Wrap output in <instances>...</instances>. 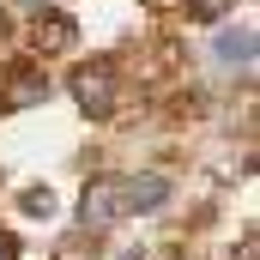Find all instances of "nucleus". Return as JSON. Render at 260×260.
Returning a JSON list of instances; mask_svg holds the SVG:
<instances>
[{
  "mask_svg": "<svg viewBox=\"0 0 260 260\" xmlns=\"http://www.w3.org/2000/svg\"><path fill=\"white\" fill-rule=\"evenodd\" d=\"M115 218H127V188H121V176H103V182H91L85 200H79V224L85 230H103Z\"/></svg>",
  "mask_w": 260,
  "mask_h": 260,
  "instance_id": "f257e3e1",
  "label": "nucleus"
},
{
  "mask_svg": "<svg viewBox=\"0 0 260 260\" xmlns=\"http://www.w3.org/2000/svg\"><path fill=\"white\" fill-rule=\"evenodd\" d=\"M73 97H79V109L109 115V103H115V67H109V61L79 67V73H73Z\"/></svg>",
  "mask_w": 260,
  "mask_h": 260,
  "instance_id": "f03ea898",
  "label": "nucleus"
},
{
  "mask_svg": "<svg viewBox=\"0 0 260 260\" xmlns=\"http://www.w3.org/2000/svg\"><path fill=\"white\" fill-rule=\"evenodd\" d=\"M30 37H37V55H67V49L79 43V24H73L67 12H43Z\"/></svg>",
  "mask_w": 260,
  "mask_h": 260,
  "instance_id": "7ed1b4c3",
  "label": "nucleus"
},
{
  "mask_svg": "<svg viewBox=\"0 0 260 260\" xmlns=\"http://www.w3.org/2000/svg\"><path fill=\"white\" fill-rule=\"evenodd\" d=\"M121 188H127V212H157L164 194H170L164 176H121Z\"/></svg>",
  "mask_w": 260,
  "mask_h": 260,
  "instance_id": "20e7f679",
  "label": "nucleus"
},
{
  "mask_svg": "<svg viewBox=\"0 0 260 260\" xmlns=\"http://www.w3.org/2000/svg\"><path fill=\"white\" fill-rule=\"evenodd\" d=\"M43 91H49V85H43L37 67H12V73H6V103H37Z\"/></svg>",
  "mask_w": 260,
  "mask_h": 260,
  "instance_id": "39448f33",
  "label": "nucleus"
},
{
  "mask_svg": "<svg viewBox=\"0 0 260 260\" xmlns=\"http://www.w3.org/2000/svg\"><path fill=\"white\" fill-rule=\"evenodd\" d=\"M248 43H254V30H230V37L218 43V55H224V61H248Z\"/></svg>",
  "mask_w": 260,
  "mask_h": 260,
  "instance_id": "423d86ee",
  "label": "nucleus"
},
{
  "mask_svg": "<svg viewBox=\"0 0 260 260\" xmlns=\"http://www.w3.org/2000/svg\"><path fill=\"white\" fill-rule=\"evenodd\" d=\"M18 206H24L30 218H49V212H55V194H49V188H24V200H18Z\"/></svg>",
  "mask_w": 260,
  "mask_h": 260,
  "instance_id": "0eeeda50",
  "label": "nucleus"
},
{
  "mask_svg": "<svg viewBox=\"0 0 260 260\" xmlns=\"http://www.w3.org/2000/svg\"><path fill=\"white\" fill-rule=\"evenodd\" d=\"M12 254H18V242H12V236L0 230V260H12Z\"/></svg>",
  "mask_w": 260,
  "mask_h": 260,
  "instance_id": "6e6552de",
  "label": "nucleus"
}]
</instances>
